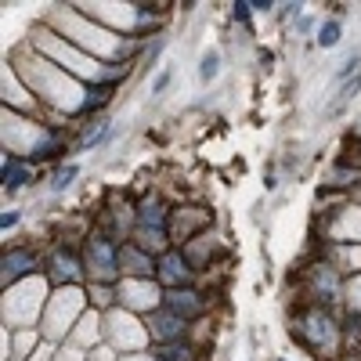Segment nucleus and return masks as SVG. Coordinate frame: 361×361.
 Here are the masks:
<instances>
[{
  "label": "nucleus",
  "instance_id": "nucleus-6",
  "mask_svg": "<svg viewBox=\"0 0 361 361\" xmlns=\"http://www.w3.org/2000/svg\"><path fill=\"white\" fill-rule=\"evenodd\" d=\"M119 264H123L127 271H134V275H148V271H152V260L141 253V249H134V246H123V249H119Z\"/></svg>",
  "mask_w": 361,
  "mask_h": 361
},
{
  "label": "nucleus",
  "instance_id": "nucleus-1",
  "mask_svg": "<svg viewBox=\"0 0 361 361\" xmlns=\"http://www.w3.org/2000/svg\"><path fill=\"white\" fill-rule=\"evenodd\" d=\"M148 329H152V336L159 340V343H177L181 340V333H184V318H177V315H170V311L163 307V311H155V315L148 318Z\"/></svg>",
  "mask_w": 361,
  "mask_h": 361
},
{
  "label": "nucleus",
  "instance_id": "nucleus-15",
  "mask_svg": "<svg viewBox=\"0 0 361 361\" xmlns=\"http://www.w3.org/2000/svg\"><path fill=\"white\" fill-rule=\"evenodd\" d=\"M249 11H253V4H249V0H239V4H235V19L246 22V19H249Z\"/></svg>",
  "mask_w": 361,
  "mask_h": 361
},
{
  "label": "nucleus",
  "instance_id": "nucleus-11",
  "mask_svg": "<svg viewBox=\"0 0 361 361\" xmlns=\"http://www.w3.org/2000/svg\"><path fill=\"white\" fill-rule=\"evenodd\" d=\"M105 137H108V123H94V127L80 137V152H87V148H94V145H101Z\"/></svg>",
  "mask_w": 361,
  "mask_h": 361
},
{
  "label": "nucleus",
  "instance_id": "nucleus-16",
  "mask_svg": "<svg viewBox=\"0 0 361 361\" xmlns=\"http://www.w3.org/2000/svg\"><path fill=\"white\" fill-rule=\"evenodd\" d=\"M14 224H19V213H14V210H8L4 217H0V228H4V231H8V228H14Z\"/></svg>",
  "mask_w": 361,
  "mask_h": 361
},
{
  "label": "nucleus",
  "instance_id": "nucleus-14",
  "mask_svg": "<svg viewBox=\"0 0 361 361\" xmlns=\"http://www.w3.org/2000/svg\"><path fill=\"white\" fill-rule=\"evenodd\" d=\"M72 177H76V166L69 163V166H61V170H58V174H55L51 188H55V192H61V188H66V184H72Z\"/></svg>",
  "mask_w": 361,
  "mask_h": 361
},
{
  "label": "nucleus",
  "instance_id": "nucleus-8",
  "mask_svg": "<svg viewBox=\"0 0 361 361\" xmlns=\"http://www.w3.org/2000/svg\"><path fill=\"white\" fill-rule=\"evenodd\" d=\"M155 228V231H163V224H166V213H163V206L159 202H145L141 206V228Z\"/></svg>",
  "mask_w": 361,
  "mask_h": 361
},
{
  "label": "nucleus",
  "instance_id": "nucleus-13",
  "mask_svg": "<svg viewBox=\"0 0 361 361\" xmlns=\"http://www.w3.org/2000/svg\"><path fill=\"white\" fill-rule=\"evenodd\" d=\"M318 43H322V47H336V43H340V22H325V26L318 29Z\"/></svg>",
  "mask_w": 361,
  "mask_h": 361
},
{
  "label": "nucleus",
  "instance_id": "nucleus-2",
  "mask_svg": "<svg viewBox=\"0 0 361 361\" xmlns=\"http://www.w3.org/2000/svg\"><path fill=\"white\" fill-rule=\"evenodd\" d=\"M166 311L188 322V318L202 315V300H199L192 289H174V293H166Z\"/></svg>",
  "mask_w": 361,
  "mask_h": 361
},
{
  "label": "nucleus",
  "instance_id": "nucleus-4",
  "mask_svg": "<svg viewBox=\"0 0 361 361\" xmlns=\"http://www.w3.org/2000/svg\"><path fill=\"white\" fill-rule=\"evenodd\" d=\"M98 268V275H113L116 268V253H113V246H108L105 239H90V271Z\"/></svg>",
  "mask_w": 361,
  "mask_h": 361
},
{
  "label": "nucleus",
  "instance_id": "nucleus-5",
  "mask_svg": "<svg viewBox=\"0 0 361 361\" xmlns=\"http://www.w3.org/2000/svg\"><path fill=\"white\" fill-rule=\"evenodd\" d=\"M26 181H29V166L22 159H14V155H8L4 159V188L14 192V188H22Z\"/></svg>",
  "mask_w": 361,
  "mask_h": 361
},
{
  "label": "nucleus",
  "instance_id": "nucleus-12",
  "mask_svg": "<svg viewBox=\"0 0 361 361\" xmlns=\"http://www.w3.org/2000/svg\"><path fill=\"white\" fill-rule=\"evenodd\" d=\"M358 87H361V76H354V80H351L347 87H343V90H340V98H336L333 105H329V116H336V113H340V108H343V105H347V101L354 98V94H358Z\"/></svg>",
  "mask_w": 361,
  "mask_h": 361
},
{
  "label": "nucleus",
  "instance_id": "nucleus-3",
  "mask_svg": "<svg viewBox=\"0 0 361 361\" xmlns=\"http://www.w3.org/2000/svg\"><path fill=\"white\" fill-rule=\"evenodd\" d=\"M37 268V257L26 253V249H11V253H4V282L11 278H22L26 271Z\"/></svg>",
  "mask_w": 361,
  "mask_h": 361
},
{
  "label": "nucleus",
  "instance_id": "nucleus-9",
  "mask_svg": "<svg viewBox=\"0 0 361 361\" xmlns=\"http://www.w3.org/2000/svg\"><path fill=\"white\" fill-rule=\"evenodd\" d=\"M155 361H192V347H177V343H170V347H159L155 351Z\"/></svg>",
  "mask_w": 361,
  "mask_h": 361
},
{
  "label": "nucleus",
  "instance_id": "nucleus-10",
  "mask_svg": "<svg viewBox=\"0 0 361 361\" xmlns=\"http://www.w3.org/2000/svg\"><path fill=\"white\" fill-rule=\"evenodd\" d=\"M217 69H221V55H217V51H206V55H202V66H199V80L210 84L213 76H217Z\"/></svg>",
  "mask_w": 361,
  "mask_h": 361
},
{
  "label": "nucleus",
  "instance_id": "nucleus-7",
  "mask_svg": "<svg viewBox=\"0 0 361 361\" xmlns=\"http://www.w3.org/2000/svg\"><path fill=\"white\" fill-rule=\"evenodd\" d=\"M159 268H163L159 275H163V278H170V282H177V278L184 282L188 275H192V268H188V264H184L177 253H166V257L159 260Z\"/></svg>",
  "mask_w": 361,
  "mask_h": 361
},
{
  "label": "nucleus",
  "instance_id": "nucleus-17",
  "mask_svg": "<svg viewBox=\"0 0 361 361\" xmlns=\"http://www.w3.org/2000/svg\"><path fill=\"white\" fill-rule=\"evenodd\" d=\"M166 80H170V72H163V76H159V80H155V84H152V94H159V90L166 87Z\"/></svg>",
  "mask_w": 361,
  "mask_h": 361
}]
</instances>
